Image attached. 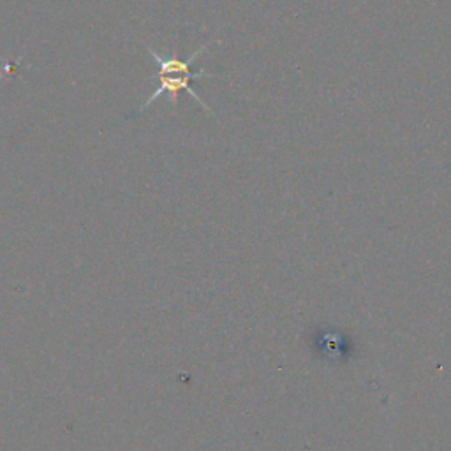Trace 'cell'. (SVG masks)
<instances>
[{
  "label": "cell",
  "mask_w": 451,
  "mask_h": 451,
  "mask_svg": "<svg viewBox=\"0 0 451 451\" xmlns=\"http://www.w3.org/2000/svg\"><path fill=\"white\" fill-rule=\"evenodd\" d=\"M210 46H212V43L204 44V46H201L199 50H196L194 53H192V55L189 56L187 60L178 59V56H175V55L162 56V55H159V53L155 51L152 46H147V50H149L152 59H154V62L159 66V71H157L159 86H157V90L152 94L150 99H147L145 104L142 106V109L149 108L152 102L157 101L159 97L162 96V94H169V102H172V106H177L178 92H180V90H185V92H187L189 96H191L196 102H198V104L204 109V111L208 113V115L214 117V111H212V108H208L207 102H204L203 99H199V96L194 92V90H192V86H191L192 79L215 78V74L204 73V71H199V73H192L191 71L192 64H194L196 60H198L199 56L203 55V53L207 51Z\"/></svg>",
  "instance_id": "cell-1"
}]
</instances>
